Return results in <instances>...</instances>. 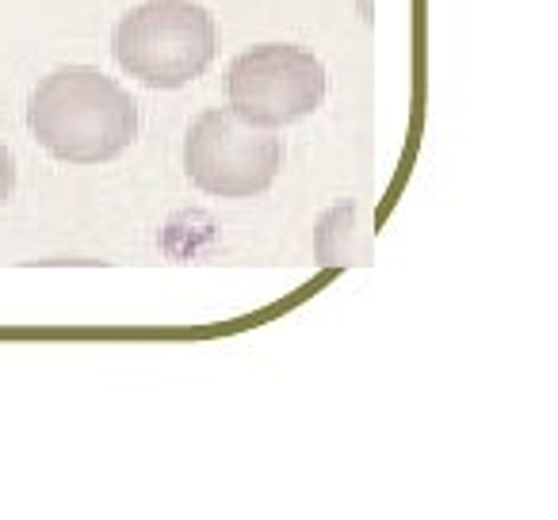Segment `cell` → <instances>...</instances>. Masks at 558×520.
<instances>
[{
	"mask_svg": "<svg viewBox=\"0 0 558 520\" xmlns=\"http://www.w3.org/2000/svg\"><path fill=\"white\" fill-rule=\"evenodd\" d=\"M27 126L50 157L70 165L116 161L138 134V104L108 73L65 65L39 81Z\"/></svg>",
	"mask_w": 558,
	"mask_h": 520,
	"instance_id": "1",
	"label": "cell"
},
{
	"mask_svg": "<svg viewBox=\"0 0 558 520\" xmlns=\"http://www.w3.org/2000/svg\"><path fill=\"white\" fill-rule=\"evenodd\" d=\"M111 50L142 85L180 88L215 62V16L195 0H146L119 20Z\"/></svg>",
	"mask_w": 558,
	"mask_h": 520,
	"instance_id": "2",
	"label": "cell"
},
{
	"mask_svg": "<svg viewBox=\"0 0 558 520\" xmlns=\"http://www.w3.org/2000/svg\"><path fill=\"white\" fill-rule=\"evenodd\" d=\"M283 165L276 131L241 119L233 108L203 111L184 138V172L199 192L248 199L271 188Z\"/></svg>",
	"mask_w": 558,
	"mask_h": 520,
	"instance_id": "3",
	"label": "cell"
},
{
	"mask_svg": "<svg viewBox=\"0 0 558 520\" xmlns=\"http://www.w3.org/2000/svg\"><path fill=\"white\" fill-rule=\"evenodd\" d=\"M326 65L303 47L268 43L233 58L226 70V96L241 119L256 126H291L326 100Z\"/></svg>",
	"mask_w": 558,
	"mask_h": 520,
	"instance_id": "4",
	"label": "cell"
},
{
	"mask_svg": "<svg viewBox=\"0 0 558 520\" xmlns=\"http://www.w3.org/2000/svg\"><path fill=\"white\" fill-rule=\"evenodd\" d=\"M314 261L318 268H356L372 265V230H367L360 203L344 199L318 218L314 230Z\"/></svg>",
	"mask_w": 558,
	"mask_h": 520,
	"instance_id": "5",
	"label": "cell"
},
{
	"mask_svg": "<svg viewBox=\"0 0 558 520\" xmlns=\"http://www.w3.org/2000/svg\"><path fill=\"white\" fill-rule=\"evenodd\" d=\"M12 188H16V161L4 146H0V203L9 199Z\"/></svg>",
	"mask_w": 558,
	"mask_h": 520,
	"instance_id": "6",
	"label": "cell"
},
{
	"mask_svg": "<svg viewBox=\"0 0 558 520\" xmlns=\"http://www.w3.org/2000/svg\"><path fill=\"white\" fill-rule=\"evenodd\" d=\"M364 20H372V0H364Z\"/></svg>",
	"mask_w": 558,
	"mask_h": 520,
	"instance_id": "7",
	"label": "cell"
}]
</instances>
